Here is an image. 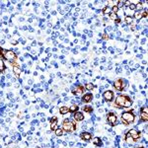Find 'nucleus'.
<instances>
[{"mask_svg":"<svg viewBox=\"0 0 148 148\" xmlns=\"http://www.w3.org/2000/svg\"><path fill=\"white\" fill-rule=\"evenodd\" d=\"M82 111L84 113H87V114H92L93 113V108L91 106H84L82 108Z\"/></svg>","mask_w":148,"mask_h":148,"instance_id":"aec40b11","label":"nucleus"},{"mask_svg":"<svg viewBox=\"0 0 148 148\" xmlns=\"http://www.w3.org/2000/svg\"><path fill=\"white\" fill-rule=\"evenodd\" d=\"M59 113H60V114H68L69 113V108L68 107H66V106H62V107H60L59 108Z\"/></svg>","mask_w":148,"mask_h":148,"instance_id":"f3484780","label":"nucleus"},{"mask_svg":"<svg viewBox=\"0 0 148 148\" xmlns=\"http://www.w3.org/2000/svg\"><path fill=\"white\" fill-rule=\"evenodd\" d=\"M78 109H79V107H78V105L76 104H73L71 105L70 107H69V113H76V112L78 111Z\"/></svg>","mask_w":148,"mask_h":148,"instance_id":"a211bd4d","label":"nucleus"},{"mask_svg":"<svg viewBox=\"0 0 148 148\" xmlns=\"http://www.w3.org/2000/svg\"><path fill=\"white\" fill-rule=\"evenodd\" d=\"M6 69V66H5V63H4V60L2 58V56H0V72L4 71Z\"/></svg>","mask_w":148,"mask_h":148,"instance_id":"412c9836","label":"nucleus"},{"mask_svg":"<svg viewBox=\"0 0 148 148\" xmlns=\"http://www.w3.org/2000/svg\"><path fill=\"white\" fill-rule=\"evenodd\" d=\"M109 18L111 19V20H113V21H116V19H118V15H116V14H114V13H110L109 14Z\"/></svg>","mask_w":148,"mask_h":148,"instance_id":"cd10ccee","label":"nucleus"},{"mask_svg":"<svg viewBox=\"0 0 148 148\" xmlns=\"http://www.w3.org/2000/svg\"><path fill=\"white\" fill-rule=\"evenodd\" d=\"M84 114H83L82 112H79L77 111L76 113H74V116H73V119L75 121H82L83 120H84Z\"/></svg>","mask_w":148,"mask_h":148,"instance_id":"2eb2a0df","label":"nucleus"},{"mask_svg":"<svg viewBox=\"0 0 148 148\" xmlns=\"http://www.w3.org/2000/svg\"><path fill=\"white\" fill-rule=\"evenodd\" d=\"M136 148H145V147H143V146H138V147H136Z\"/></svg>","mask_w":148,"mask_h":148,"instance_id":"c9c22d12","label":"nucleus"},{"mask_svg":"<svg viewBox=\"0 0 148 148\" xmlns=\"http://www.w3.org/2000/svg\"><path fill=\"white\" fill-rule=\"evenodd\" d=\"M133 104L132 99L128 96V95L125 94H120L119 96H116V100L114 103V107L118 109H123V108H130Z\"/></svg>","mask_w":148,"mask_h":148,"instance_id":"f257e3e1","label":"nucleus"},{"mask_svg":"<svg viewBox=\"0 0 148 148\" xmlns=\"http://www.w3.org/2000/svg\"><path fill=\"white\" fill-rule=\"evenodd\" d=\"M140 121L142 123H147L148 121V114H147V107H141L140 109Z\"/></svg>","mask_w":148,"mask_h":148,"instance_id":"9d476101","label":"nucleus"},{"mask_svg":"<svg viewBox=\"0 0 148 148\" xmlns=\"http://www.w3.org/2000/svg\"><path fill=\"white\" fill-rule=\"evenodd\" d=\"M125 142L127 143L128 145H134V143H135V141H134V139H133L132 137L130 136L128 133H126V134L125 135Z\"/></svg>","mask_w":148,"mask_h":148,"instance_id":"dca6fc26","label":"nucleus"},{"mask_svg":"<svg viewBox=\"0 0 148 148\" xmlns=\"http://www.w3.org/2000/svg\"><path fill=\"white\" fill-rule=\"evenodd\" d=\"M57 123H58V119H57V116H53V118L51 120V131H54L56 128H58Z\"/></svg>","mask_w":148,"mask_h":148,"instance_id":"4468645a","label":"nucleus"},{"mask_svg":"<svg viewBox=\"0 0 148 148\" xmlns=\"http://www.w3.org/2000/svg\"><path fill=\"white\" fill-rule=\"evenodd\" d=\"M134 18L136 19L137 21L141 20V19H142V11H135V13H134Z\"/></svg>","mask_w":148,"mask_h":148,"instance_id":"4be33fe9","label":"nucleus"},{"mask_svg":"<svg viewBox=\"0 0 148 148\" xmlns=\"http://www.w3.org/2000/svg\"><path fill=\"white\" fill-rule=\"evenodd\" d=\"M56 136H62L63 135V130H62V128H56Z\"/></svg>","mask_w":148,"mask_h":148,"instance_id":"a878e982","label":"nucleus"},{"mask_svg":"<svg viewBox=\"0 0 148 148\" xmlns=\"http://www.w3.org/2000/svg\"><path fill=\"white\" fill-rule=\"evenodd\" d=\"M80 138L82 140H84V141L86 142H89L90 140L92 139V133L91 132H88V131H82V132L79 134Z\"/></svg>","mask_w":148,"mask_h":148,"instance_id":"f8f14e48","label":"nucleus"},{"mask_svg":"<svg viewBox=\"0 0 148 148\" xmlns=\"http://www.w3.org/2000/svg\"><path fill=\"white\" fill-rule=\"evenodd\" d=\"M121 123L125 125H130L135 121V114H133V109H130L128 111L123 112L121 114Z\"/></svg>","mask_w":148,"mask_h":148,"instance_id":"f03ea898","label":"nucleus"},{"mask_svg":"<svg viewBox=\"0 0 148 148\" xmlns=\"http://www.w3.org/2000/svg\"><path fill=\"white\" fill-rule=\"evenodd\" d=\"M128 8H130V10H135V5H133V4L130 3V5L128 6Z\"/></svg>","mask_w":148,"mask_h":148,"instance_id":"7c9ffc66","label":"nucleus"},{"mask_svg":"<svg viewBox=\"0 0 148 148\" xmlns=\"http://www.w3.org/2000/svg\"><path fill=\"white\" fill-rule=\"evenodd\" d=\"M18 42L17 40H12V45H17Z\"/></svg>","mask_w":148,"mask_h":148,"instance_id":"72a5a7b5","label":"nucleus"},{"mask_svg":"<svg viewBox=\"0 0 148 148\" xmlns=\"http://www.w3.org/2000/svg\"><path fill=\"white\" fill-rule=\"evenodd\" d=\"M106 119H107V123L112 126H114L116 125V123H118V116H116V113H114V112H110V113L107 114Z\"/></svg>","mask_w":148,"mask_h":148,"instance_id":"423d86ee","label":"nucleus"},{"mask_svg":"<svg viewBox=\"0 0 148 148\" xmlns=\"http://www.w3.org/2000/svg\"><path fill=\"white\" fill-rule=\"evenodd\" d=\"M71 93H72L74 96H80V95H83L85 93V87L81 84H75L72 86V88H71Z\"/></svg>","mask_w":148,"mask_h":148,"instance_id":"39448f33","label":"nucleus"},{"mask_svg":"<svg viewBox=\"0 0 148 148\" xmlns=\"http://www.w3.org/2000/svg\"><path fill=\"white\" fill-rule=\"evenodd\" d=\"M127 133L133 138V139H134L135 143H136L137 141H139V139L141 138V133H140V131L134 130V128H131V130H130Z\"/></svg>","mask_w":148,"mask_h":148,"instance_id":"1a4fd4ad","label":"nucleus"},{"mask_svg":"<svg viewBox=\"0 0 148 148\" xmlns=\"http://www.w3.org/2000/svg\"><path fill=\"white\" fill-rule=\"evenodd\" d=\"M107 30H108V31H112V27H108V28H107Z\"/></svg>","mask_w":148,"mask_h":148,"instance_id":"f704fd0d","label":"nucleus"},{"mask_svg":"<svg viewBox=\"0 0 148 148\" xmlns=\"http://www.w3.org/2000/svg\"><path fill=\"white\" fill-rule=\"evenodd\" d=\"M10 63L12 64V66H13V72H14V74L16 75V77L19 78V77H20L21 72H22L21 68L19 67V65L17 64V62H15V61H10Z\"/></svg>","mask_w":148,"mask_h":148,"instance_id":"ddd939ff","label":"nucleus"},{"mask_svg":"<svg viewBox=\"0 0 148 148\" xmlns=\"http://www.w3.org/2000/svg\"><path fill=\"white\" fill-rule=\"evenodd\" d=\"M102 37H103L102 39L104 40H109V36H108V34H106V33H105V34L103 35Z\"/></svg>","mask_w":148,"mask_h":148,"instance_id":"c756f323","label":"nucleus"},{"mask_svg":"<svg viewBox=\"0 0 148 148\" xmlns=\"http://www.w3.org/2000/svg\"><path fill=\"white\" fill-rule=\"evenodd\" d=\"M94 88H95V85L93 84V83H87V84L85 85V89H87L88 91H92Z\"/></svg>","mask_w":148,"mask_h":148,"instance_id":"b1692460","label":"nucleus"},{"mask_svg":"<svg viewBox=\"0 0 148 148\" xmlns=\"http://www.w3.org/2000/svg\"><path fill=\"white\" fill-rule=\"evenodd\" d=\"M111 9H112V13L116 14V13L119 12V7H118V6H113Z\"/></svg>","mask_w":148,"mask_h":148,"instance_id":"c85d7f7f","label":"nucleus"},{"mask_svg":"<svg viewBox=\"0 0 148 148\" xmlns=\"http://www.w3.org/2000/svg\"><path fill=\"white\" fill-rule=\"evenodd\" d=\"M93 98H94V96H93L92 93H85V94H83L82 98H81V101L84 104H89V103L93 101Z\"/></svg>","mask_w":148,"mask_h":148,"instance_id":"9b49d317","label":"nucleus"},{"mask_svg":"<svg viewBox=\"0 0 148 148\" xmlns=\"http://www.w3.org/2000/svg\"><path fill=\"white\" fill-rule=\"evenodd\" d=\"M125 22L126 25H132L133 24V17L132 16H125Z\"/></svg>","mask_w":148,"mask_h":148,"instance_id":"6ab92c4d","label":"nucleus"},{"mask_svg":"<svg viewBox=\"0 0 148 148\" xmlns=\"http://www.w3.org/2000/svg\"><path fill=\"white\" fill-rule=\"evenodd\" d=\"M103 98L106 102L111 103L114 101V92L112 91V90H107L103 93Z\"/></svg>","mask_w":148,"mask_h":148,"instance_id":"6e6552de","label":"nucleus"},{"mask_svg":"<svg viewBox=\"0 0 148 148\" xmlns=\"http://www.w3.org/2000/svg\"><path fill=\"white\" fill-rule=\"evenodd\" d=\"M102 12H103V15H107V14H110V13H111V12H112V9L110 8V7H108V6H105Z\"/></svg>","mask_w":148,"mask_h":148,"instance_id":"5701e85b","label":"nucleus"},{"mask_svg":"<svg viewBox=\"0 0 148 148\" xmlns=\"http://www.w3.org/2000/svg\"><path fill=\"white\" fill-rule=\"evenodd\" d=\"M11 142V140H10V138L9 137H5V143L7 144V143H10Z\"/></svg>","mask_w":148,"mask_h":148,"instance_id":"2f4dec72","label":"nucleus"},{"mask_svg":"<svg viewBox=\"0 0 148 148\" xmlns=\"http://www.w3.org/2000/svg\"><path fill=\"white\" fill-rule=\"evenodd\" d=\"M127 84H128V82L125 79V78H118V79H116L114 81L113 87L116 91L123 92V90L127 87Z\"/></svg>","mask_w":148,"mask_h":148,"instance_id":"20e7f679","label":"nucleus"},{"mask_svg":"<svg viewBox=\"0 0 148 148\" xmlns=\"http://www.w3.org/2000/svg\"><path fill=\"white\" fill-rule=\"evenodd\" d=\"M142 9H143L142 2H139V3L135 5V11H142Z\"/></svg>","mask_w":148,"mask_h":148,"instance_id":"bb28decb","label":"nucleus"},{"mask_svg":"<svg viewBox=\"0 0 148 148\" xmlns=\"http://www.w3.org/2000/svg\"><path fill=\"white\" fill-rule=\"evenodd\" d=\"M61 128H62L63 131H66V132H74L77 130V126H76V123L73 121H71L70 119H64L62 121Z\"/></svg>","mask_w":148,"mask_h":148,"instance_id":"7ed1b4c3","label":"nucleus"},{"mask_svg":"<svg viewBox=\"0 0 148 148\" xmlns=\"http://www.w3.org/2000/svg\"><path fill=\"white\" fill-rule=\"evenodd\" d=\"M3 51H4V49H2L1 47H0V56H3Z\"/></svg>","mask_w":148,"mask_h":148,"instance_id":"473e14b6","label":"nucleus"},{"mask_svg":"<svg viewBox=\"0 0 148 148\" xmlns=\"http://www.w3.org/2000/svg\"><path fill=\"white\" fill-rule=\"evenodd\" d=\"M2 56L4 57V59L10 60V61H15L16 59H17V54H16L13 51H6V49H4L3 56Z\"/></svg>","mask_w":148,"mask_h":148,"instance_id":"0eeeda50","label":"nucleus"},{"mask_svg":"<svg viewBox=\"0 0 148 148\" xmlns=\"http://www.w3.org/2000/svg\"><path fill=\"white\" fill-rule=\"evenodd\" d=\"M93 143H94L95 145H97V146H102V140H101V138H99V137H95Z\"/></svg>","mask_w":148,"mask_h":148,"instance_id":"393cba45","label":"nucleus"}]
</instances>
